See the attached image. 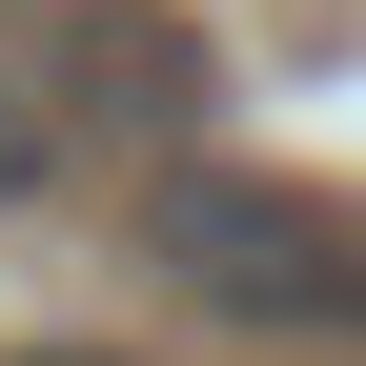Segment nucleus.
Segmentation results:
<instances>
[{
	"label": "nucleus",
	"instance_id": "2",
	"mask_svg": "<svg viewBox=\"0 0 366 366\" xmlns=\"http://www.w3.org/2000/svg\"><path fill=\"white\" fill-rule=\"evenodd\" d=\"M41 163H61V143H41V122H21V102H0V183H41Z\"/></svg>",
	"mask_w": 366,
	"mask_h": 366
},
{
	"label": "nucleus",
	"instance_id": "1",
	"mask_svg": "<svg viewBox=\"0 0 366 366\" xmlns=\"http://www.w3.org/2000/svg\"><path fill=\"white\" fill-rule=\"evenodd\" d=\"M163 285L204 305V326L326 346V326H366V204L264 183V163H183V183H163Z\"/></svg>",
	"mask_w": 366,
	"mask_h": 366
}]
</instances>
